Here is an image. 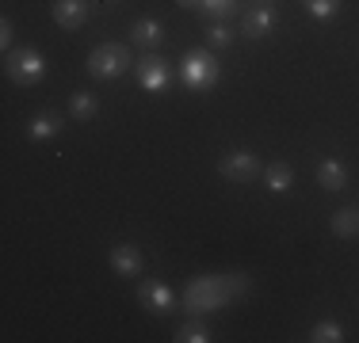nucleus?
<instances>
[{
	"instance_id": "obj_12",
	"label": "nucleus",
	"mask_w": 359,
	"mask_h": 343,
	"mask_svg": "<svg viewBox=\"0 0 359 343\" xmlns=\"http://www.w3.org/2000/svg\"><path fill=\"white\" fill-rule=\"evenodd\" d=\"M130 38L138 42L142 50H157L161 46V38H165V31H161V23L157 20H138L130 27Z\"/></svg>"
},
{
	"instance_id": "obj_4",
	"label": "nucleus",
	"mask_w": 359,
	"mask_h": 343,
	"mask_svg": "<svg viewBox=\"0 0 359 343\" xmlns=\"http://www.w3.org/2000/svg\"><path fill=\"white\" fill-rule=\"evenodd\" d=\"M130 65H134L130 50L118 46V42H104V46H96L88 54V73L96 76V80H115V76H123Z\"/></svg>"
},
{
	"instance_id": "obj_1",
	"label": "nucleus",
	"mask_w": 359,
	"mask_h": 343,
	"mask_svg": "<svg viewBox=\"0 0 359 343\" xmlns=\"http://www.w3.org/2000/svg\"><path fill=\"white\" fill-rule=\"evenodd\" d=\"M229 298H233L229 274H199V279H191L184 290V309L195 316H203V313H215V309L229 305Z\"/></svg>"
},
{
	"instance_id": "obj_22",
	"label": "nucleus",
	"mask_w": 359,
	"mask_h": 343,
	"mask_svg": "<svg viewBox=\"0 0 359 343\" xmlns=\"http://www.w3.org/2000/svg\"><path fill=\"white\" fill-rule=\"evenodd\" d=\"M0 46H4V54L12 50V20H0Z\"/></svg>"
},
{
	"instance_id": "obj_14",
	"label": "nucleus",
	"mask_w": 359,
	"mask_h": 343,
	"mask_svg": "<svg viewBox=\"0 0 359 343\" xmlns=\"http://www.w3.org/2000/svg\"><path fill=\"white\" fill-rule=\"evenodd\" d=\"M318 183L325 191H340V187L348 183V168L340 164V160H321L318 164Z\"/></svg>"
},
{
	"instance_id": "obj_23",
	"label": "nucleus",
	"mask_w": 359,
	"mask_h": 343,
	"mask_svg": "<svg viewBox=\"0 0 359 343\" xmlns=\"http://www.w3.org/2000/svg\"><path fill=\"white\" fill-rule=\"evenodd\" d=\"M180 8H203V0H176Z\"/></svg>"
},
{
	"instance_id": "obj_18",
	"label": "nucleus",
	"mask_w": 359,
	"mask_h": 343,
	"mask_svg": "<svg viewBox=\"0 0 359 343\" xmlns=\"http://www.w3.org/2000/svg\"><path fill=\"white\" fill-rule=\"evenodd\" d=\"M310 340H313V343H340V340H344V328H340L337 321H321L318 328H313Z\"/></svg>"
},
{
	"instance_id": "obj_9",
	"label": "nucleus",
	"mask_w": 359,
	"mask_h": 343,
	"mask_svg": "<svg viewBox=\"0 0 359 343\" xmlns=\"http://www.w3.org/2000/svg\"><path fill=\"white\" fill-rule=\"evenodd\" d=\"M107 260H111V271H115L118 279H138V274H142V263H145L142 252H138L134 244H115Z\"/></svg>"
},
{
	"instance_id": "obj_24",
	"label": "nucleus",
	"mask_w": 359,
	"mask_h": 343,
	"mask_svg": "<svg viewBox=\"0 0 359 343\" xmlns=\"http://www.w3.org/2000/svg\"><path fill=\"white\" fill-rule=\"evenodd\" d=\"M264 4H268V0H264Z\"/></svg>"
},
{
	"instance_id": "obj_10",
	"label": "nucleus",
	"mask_w": 359,
	"mask_h": 343,
	"mask_svg": "<svg viewBox=\"0 0 359 343\" xmlns=\"http://www.w3.org/2000/svg\"><path fill=\"white\" fill-rule=\"evenodd\" d=\"M271 27H276V12H271L268 4L264 8H252V12H245V20H241V31H245V38H264Z\"/></svg>"
},
{
	"instance_id": "obj_13",
	"label": "nucleus",
	"mask_w": 359,
	"mask_h": 343,
	"mask_svg": "<svg viewBox=\"0 0 359 343\" xmlns=\"http://www.w3.org/2000/svg\"><path fill=\"white\" fill-rule=\"evenodd\" d=\"M290 183H294V172H290V164H283V160L264 168V187H268V191L283 195V191H290Z\"/></svg>"
},
{
	"instance_id": "obj_11",
	"label": "nucleus",
	"mask_w": 359,
	"mask_h": 343,
	"mask_svg": "<svg viewBox=\"0 0 359 343\" xmlns=\"http://www.w3.org/2000/svg\"><path fill=\"white\" fill-rule=\"evenodd\" d=\"M329 229H332V237H340V240L355 237L359 233V206H344V210H337V214H332V221H329Z\"/></svg>"
},
{
	"instance_id": "obj_5",
	"label": "nucleus",
	"mask_w": 359,
	"mask_h": 343,
	"mask_svg": "<svg viewBox=\"0 0 359 343\" xmlns=\"http://www.w3.org/2000/svg\"><path fill=\"white\" fill-rule=\"evenodd\" d=\"M134 76H138V84L145 92H165L168 88V80H172V69H168V62L165 57H157V54H145V57H138L134 62Z\"/></svg>"
},
{
	"instance_id": "obj_7",
	"label": "nucleus",
	"mask_w": 359,
	"mask_h": 343,
	"mask_svg": "<svg viewBox=\"0 0 359 343\" xmlns=\"http://www.w3.org/2000/svg\"><path fill=\"white\" fill-rule=\"evenodd\" d=\"M138 302L149 309V313H172L176 309V294L165 286V282H142L138 286Z\"/></svg>"
},
{
	"instance_id": "obj_8",
	"label": "nucleus",
	"mask_w": 359,
	"mask_h": 343,
	"mask_svg": "<svg viewBox=\"0 0 359 343\" xmlns=\"http://www.w3.org/2000/svg\"><path fill=\"white\" fill-rule=\"evenodd\" d=\"M54 23L62 31H81L84 23H88V4L84 0H54Z\"/></svg>"
},
{
	"instance_id": "obj_6",
	"label": "nucleus",
	"mask_w": 359,
	"mask_h": 343,
	"mask_svg": "<svg viewBox=\"0 0 359 343\" xmlns=\"http://www.w3.org/2000/svg\"><path fill=\"white\" fill-rule=\"evenodd\" d=\"M218 172L229 179V183H252L256 176H264L260 160H256L249 149H233V153H226V157H222V164H218Z\"/></svg>"
},
{
	"instance_id": "obj_19",
	"label": "nucleus",
	"mask_w": 359,
	"mask_h": 343,
	"mask_svg": "<svg viewBox=\"0 0 359 343\" xmlns=\"http://www.w3.org/2000/svg\"><path fill=\"white\" fill-rule=\"evenodd\" d=\"M302 4L313 20H332V15L340 12V0H302Z\"/></svg>"
},
{
	"instance_id": "obj_16",
	"label": "nucleus",
	"mask_w": 359,
	"mask_h": 343,
	"mask_svg": "<svg viewBox=\"0 0 359 343\" xmlns=\"http://www.w3.org/2000/svg\"><path fill=\"white\" fill-rule=\"evenodd\" d=\"M69 115L76 118V122H92V118L100 115L96 96H88V92H76V96L69 99Z\"/></svg>"
},
{
	"instance_id": "obj_21",
	"label": "nucleus",
	"mask_w": 359,
	"mask_h": 343,
	"mask_svg": "<svg viewBox=\"0 0 359 343\" xmlns=\"http://www.w3.org/2000/svg\"><path fill=\"white\" fill-rule=\"evenodd\" d=\"M207 42L215 50H222V46H229V42H233V31H229L226 23H210V27H207Z\"/></svg>"
},
{
	"instance_id": "obj_2",
	"label": "nucleus",
	"mask_w": 359,
	"mask_h": 343,
	"mask_svg": "<svg viewBox=\"0 0 359 343\" xmlns=\"http://www.w3.org/2000/svg\"><path fill=\"white\" fill-rule=\"evenodd\" d=\"M218 76H222V65L210 50H187V57L180 62V80L191 92H210L218 84Z\"/></svg>"
},
{
	"instance_id": "obj_17",
	"label": "nucleus",
	"mask_w": 359,
	"mask_h": 343,
	"mask_svg": "<svg viewBox=\"0 0 359 343\" xmlns=\"http://www.w3.org/2000/svg\"><path fill=\"white\" fill-rule=\"evenodd\" d=\"M176 343H210V332H207V324H199V321H187V324H180V328H176Z\"/></svg>"
},
{
	"instance_id": "obj_15",
	"label": "nucleus",
	"mask_w": 359,
	"mask_h": 343,
	"mask_svg": "<svg viewBox=\"0 0 359 343\" xmlns=\"http://www.w3.org/2000/svg\"><path fill=\"white\" fill-rule=\"evenodd\" d=\"M27 134L35 137V141H46V137H57V134H62V118H57L54 111H42V115H35V118H31Z\"/></svg>"
},
{
	"instance_id": "obj_20",
	"label": "nucleus",
	"mask_w": 359,
	"mask_h": 343,
	"mask_svg": "<svg viewBox=\"0 0 359 343\" xmlns=\"http://www.w3.org/2000/svg\"><path fill=\"white\" fill-rule=\"evenodd\" d=\"M203 12L215 20H229V15H237V0H203Z\"/></svg>"
},
{
	"instance_id": "obj_3",
	"label": "nucleus",
	"mask_w": 359,
	"mask_h": 343,
	"mask_svg": "<svg viewBox=\"0 0 359 343\" xmlns=\"http://www.w3.org/2000/svg\"><path fill=\"white\" fill-rule=\"evenodd\" d=\"M4 73H8V80L20 84V88H35L42 80V73H46V62H42L39 50L20 46V50H8L4 54Z\"/></svg>"
}]
</instances>
